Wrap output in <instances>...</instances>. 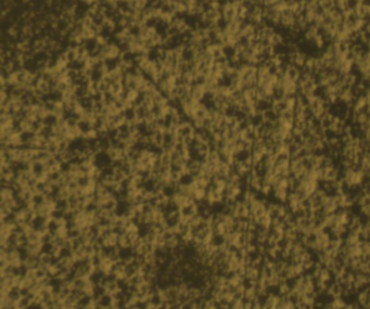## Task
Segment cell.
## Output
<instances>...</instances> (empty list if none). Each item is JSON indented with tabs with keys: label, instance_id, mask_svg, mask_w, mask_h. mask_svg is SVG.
<instances>
[{
	"label": "cell",
	"instance_id": "7402d4cb",
	"mask_svg": "<svg viewBox=\"0 0 370 309\" xmlns=\"http://www.w3.org/2000/svg\"><path fill=\"white\" fill-rule=\"evenodd\" d=\"M129 1V7L134 10H137L139 7V1L138 0H128Z\"/></svg>",
	"mask_w": 370,
	"mask_h": 309
},
{
	"label": "cell",
	"instance_id": "4fadbf2b",
	"mask_svg": "<svg viewBox=\"0 0 370 309\" xmlns=\"http://www.w3.org/2000/svg\"><path fill=\"white\" fill-rule=\"evenodd\" d=\"M38 88L40 89V90H41L45 94L50 93V92H51V88H50V86H49L48 82H45V81H41L40 84H39V86H38Z\"/></svg>",
	"mask_w": 370,
	"mask_h": 309
},
{
	"label": "cell",
	"instance_id": "30bf717a",
	"mask_svg": "<svg viewBox=\"0 0 370 309\" xmlns=\"http://www.w3.org/2000/svg\"><path fill=\"white\" fill-rule=\"evenodd\" d=\"M153 66H154L155 73H157V74H161V73L165 70L163 62H161L160 60H156L155 62H153Z\"/></svg>",
	"mask_w": 370,
	"mask_h": 309
},
{
	"label": "cell",
	"instance_id": "44dd1931",
	"mask_svg": "<svg viewBox=\"0 0 370 309\" xmlns=\"http://www.w3.org/2000/svg\"><path fill=\"white\" fill-rule=\"evenodd\" d=\"M187 147L185 145V143H175V145H174V151H176V152H181V151L186 150Z\"/></svg>",
	"mask_w": 370,
	"mask_h": 309
},
{
	"label": "cell",
	"instance_id": "5bb4252c",
	"mask_svg": "<svg viewBox=\"0 0 370 309\" xmlns=\"http://www.w3.org/2000/svg\"><path fill=\"white\" fill-rule=\"evenodd\" d=\"M107 153H108V155H109L110 159L112 160V161H114V160H117V159H119V150H117V149L111 148Z\"/></svg>",
	"mask_w": 370,
	"mask_h": 309
},
{
	"label": "cell",
	"instance_id": "7a4b0ae2",
	"mask_svg": "<svg viewBox=\"0 0 370 309\" xmlns=\"http://www.w3.org/2000/svg\"><path fill=\"white\" fill-rule=\"evenodd\" d=\"M193 133H194V128L190 124H186L179 127L177 134H181L186 138V137H192Z\"/></svg>",
	"mask_w": 370,
	"mask_h": 309
},
{
	"label": "cell",
	"instance_id": "7c38bea8",
	"mask_svg": "<svg viewBox=\"0 0 370 309\" xmlns=\"http://www.w3.org/2000/svg\"><path fill=\"white\" fill-rule=\"evenodd\" d=\"M67 56V60H69V62H74V61H76V58H77V53L75 50H73V49H69V50L65 52Z\"/></svg>",
	"mask_w": 370,
	"mask_h": 309
},
{
	"label": "cell",
	"instance_id": "277c9868",
	"mask_svg": "<svg viewBox=\"0 0 370 309\" xmlns=\"http://www.w3.org/2000/svg\"><path fill=\"white\" fill-rule=\"evenodd\" d=\"M13 169L10 165H6V164H0V176H4V177H11L13 175Z\"/></svg>",
	"mask_w": 370,
	"mask_h": 309
},
{
	"label": "cell",
	"instance_id": "ac0fdd59",
	"mask_svg": "<svg viewBox=\"0 0 370 309\" xmlns=\"http://www.w3.org/2000/svg\"><path fill=\"white\" fill-rule=\"evenodd\" d=\"M117 129H119V133H128L129 130V124L127 122H124L123 124H121L119 127H117Z\"/></svg>",
	"mask_w": 370,
	"mask_h": 309
},
{
	"label": "cell",
	"instance_id": "9a60e30c",
	"mask_svg": "<svg viewBox=\"0 0 370 309\" xmlns=\"http://www.w3.org/2000/svg\"><path fill=\"white\" fill-rule=\"evenodd\" d=\"M51 79H53L52 73L49 72V71H45V72H42V77H41V81H42L49 82V81H51Z\"/></svg>",
	"mask_w": 370,
	"mask_h": 309
},
{
	"label": "cell",
	"instance_id": "cb8c5ba5",
	"mask_svg": "<svg viewBox=\"0 0 370 309\" xmlns=\"http://www.w3.org/2000/svg\"><path fill=\"white\" fill-rule=\"evenodd\" d=\"M129 309H142L140 307V306H137V307H131V308H129Z\"/></svg>",
	"mask_w": 370,
	"mask_h": 309
},
{
	"label": "cell",
	"instance_id": "6da1fadb",
	"mask_svg": "<svg viewBox=\"0 0 370 309\" xmlns=\"http://www.w3.org/2000/svg\"><path fill=\"white\" fill-rule=\"evenodd\" d=\"M117 203L119 202H117L114 197H111V199L107 200V201H104L103 203H101L100 207L103 209V211H107V212L115 211L117 207Z\"/></svg>",
	"mask_w": 370,
	"mask_h": 309
},
{
	"label": "cell",
	"instance_id": "8992f818",
	"mask_svg": "<svg viewBox=\"0 0 370 309\" xmlns=\"http://www.w3.org/2000/svg\"><path fill=\"white\" fill-rule=\"evenodd\" d=\"M160 159H161L162 165H165V166H171V164H172L171 153H168V152H163V153H162L161 156H160Z\"/></svg>",
	"mask_w": 370,
	"mask_h": 309
},
{
	"label": "cell",
	"instance_id": "5b68a950",
	"mask_svg": "<svg viewBox=\"0 0 370 309\" xmlns=\"http://www.w3.org/2000/svg\"><path fill=\"white\" fill-rule=\"evenodd\" d=\"M36 154H37V159H38V161L41 162V163L47 162V161H48V160L51 157V155L49 154V153L47 152V151H42V150L37 151Z\"/></svg>",
	"mask_w": 370,
	"mask_h": 309
},
{
	"label": "cell",
	"instance_id": "603a6c76",
	"mask_svg": "<svg viewBox=\"0 0 370 309\" xmlns=\"http://www.w3.org/2000/svg\"><path fill=\"white\" fill-rule=\"evenodd\" d=\"M183 140H185V137L181 136V134H176L175 138H174L175 143H183Z\"/></svg>",
	"mask_w": 370,
	"mask_h": 309
},
{
	"label": "cell",
	"instance_id": "2e32d148",
	"mask_svg": "<svg viewBox=\"0 0 370 309\" xmlns=\"http://www.w3.org/2000/svg\"><path fill=\"white\" fill-rule=\"evenodd\" d=\"M163 134H164V143H173V142H175V141H174V138H175V137H174L171 133H168V131H165V133H163Z\"/></svg>",
	"mask_w": 370,
	"mask_h": 309
},
{
	"label": "cell",
	"instance_id": "8fae6325",
	"mask_svg": "<svg viewBox=\"0 0 370 309\" xmlns=\"http://www.w3.org/2000/svg\"><path fill=\"white\" fill-rule=\"evenodd\" d=\"M194 82H195V85H197V86L203 87L204 85L206 84V77L203 76V75H201V74H199V75H198V76L194 78Z\"/></svg>",
	"mask_w": 370,
	"mask_h": 309
},
{
	"label": "cell",
	"instance_id": "3957f363",
	"mask_svg": "<svg viewBox=\"0 0 370 309\" xmlns=\"http://www.w3.org/2000/svg\"><path fill=\"white\" fill-rule=\"evenodd\" d=\"M148 111L150 110H147V108H145L141 105V107H137L135 108V114H136V118H137L138 122H142L145 121V114L148 113Z\"/></svg>",
	"mask_w": 370,
	"mask_h": 309
},
{
	"label": "cell",
	"instance_id": "52a82bcc",
	"mask_svg": "<svg viewBox=\"0 0 370 309\" xmlns=\"http://www.w3.org/2000/svg\"><path fill=\"white\" fill-rule=\"evenodd\" d=\"M122 91H123V86H122L121 82H114V84L111 86V92L114 94L115 97L119 96Z\"/></svg>",
	"mask_w": 370,
	"mask_h": 309
},
{
	"label": "cell",
	"instance_id": "ffe728a7",
	"mask_svg": "<svg viewBox=\"0 0 370 309\" xmlns=\"http://www.w3.org/2000/svg\"><path fill=\"white\" fill-rule=\"evenodd\" d=\"M66 77L67 78H71L73 81H74L75 79L77 78V72L75 70H72V68H71V70H69V72H67Z\"/></svg>",
	"mask_w": 370,
	"mask_h": 309
},
{
	"label": "cell",
	"instance_id": "e0dca14e",
	"mask_svg": "<svg viewBox=\"0 0 370 309\" xmlns=\"http://www.w3.org/2000/svg\"><path fill=\"white\" fill-rule=\"evenodd\" d=\"M77 125H78V122L75 121V119L72 118V117H71V118H69V119L66 121V127H67L69 129L77 128Z\"/></svg>",
	"mask_w": 370,
	"mask_h": 309
},
{
	"label": "cell",
	"instance_id": "9c48e42d",
	"mask_svg": "<svg viewBox=\"0 0 370 309\" xmlns=\"http://www.w3.org/2000/svg\"><path fill=\"white\" fill-rule=\"evenodd\" d=\"M70 89V86L65 82V81H61L58 82V86H56V90L60 91L62 93H65L67 90Z\"/></svg>",
	"mask_w": 370,
	"mask_h": 309
},
{
	"label": "cell",
	"instance_id": "ba28073f",
	"mask_svg": "<svg viewBox=\"0 0 370 309\" xmlns=\"http://www.w3.org/2000/svg\"><path fill=\"white\" fill-rule=\"evenodd\" d=\"M194 117L195 118H199V119H204L207 117V111L205 107H201L200 110L195 111L194 112Z\"/></svg>",
	"mask_w": 370,
	"mask_h": 309
},
{
	"label": "cell",
	"instance_id": "d6986e66",
	"mask_svg": "<svg viewBox=\"0 0 370 309\" xmlns=\"http://www.w3.org/2000/svg\"><path fill=\"white\" fill-rule=\"evenodd\" d=\"M171 160H172V163H177L179 160H180V155H179V153L176 152V151H172Z\"/></svg>",
	"mask_w": 370,
	"mask_h": 309
}]
</instances>
